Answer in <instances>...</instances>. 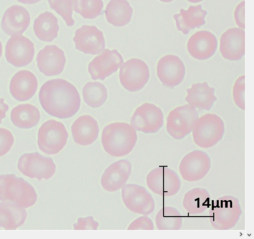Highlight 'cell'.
Wrapping results in <instances>:
<instances>
[{"mask_svg":"<svg viewBox=\"0 0 254 239\" xmlns=\"http://www.w3.org/2000/svg\"><path fill=\"white\" fill-rule=\"evenodd\" d=\"M39 99L48 114L63 119L74 116L81 105V98L77 88L63 79L46 82L41 88Z\"/></svg>","mask_w":254,"mask_h":239,"instance_id":"obj_1","label":"cell"},{"mask_svg":"<svg viewBox=\"0 0 254 239\" xmlns=\"http://www.w3.org/2000/svg\"><path fill=\"white\" fill-rule=\"evenodd\" d=\"M137 141L136 130L129 124L117 122L106 126L102 143L105 151L112 157H121L129 154Z\"/></svg>","mask_w":254,"mask_h":239,"instance_id":"obj_2","label":"cell"},{"mask_svg":"<svg viewBox=\"0 0 254 239\" xmlns=\"http://www.w3.org/2000/svg\"><path fill=\"white\" fill-rule=\"evenodd\" d=\"M38 199L34 187L15 174L0 175V201L25 208L33 206Z\"/></svg>","mask_w":254,"mask_h":239,"instance_id":"obj_3","label":"cell"},{"mask_svg":"<svg viewBox=\"0 0 254 239\" xmlns=\"http://www.w3.org/2000/svg\"><path fill=\"white\" fill-rule=\"evenodd\" d=\"M210 207L209 221L211 226L217 230L234 228L242 214L238 199L231 195L216 199Z\"/></svg>","mask_w":254,"mask_h":239,"instance_id":"obj_4","label":"cell"},{"mask_svg":"<svg viewBox=\"0 0 254 239\" xmlns=\"http://www.w3.org/2000/svg\"><path fill=\"white\" fill-rule=\"evenodd\" d=\"M224 131L220 117L214 114H205L197 120L192 131L194 142L203 149L212 148L222 140Z\"/></svg>","mask_w":254,"mask_h":239,"instance_id":"obj_5","label":"cell"},{"mask_svg":"<svg viewBox=\"0 0 254 239\" xmlns=\"http://www.w3.org/2000/svg\"><path fill=\"white\" fill-rule=\"evenodd\" d=\"M68 133L64 125L55 120L45 122L38 132L40 149L48 155H56L65 146Z\"/></svg>","mask_w":254,"mask_h":239,"instance_id":"obj_6","label":"cell"},{"mask_svg":"<svg viewBox=\"0 0 254 239\" xmlns=\"http://www.w3.org/2000/svg\"><path fill=\"white\" fill-rule=\"evenodd\" d=\"M198 119L197 110L189 104L178 107L167 117V132L174 139L182 140L192 132Z\"/></svg>","mask_w":254,"mask_h":239,"instance_id":"obj_7","label":"cell"},{"mask_svg":"<svg viewBox=\"0 0 254 239\" xmlns=\"http://www.w3.org/2000/svg\"><path fill=\"white\" fill-rule=\"evenodd\" d=\"M18 167L24 175L39 180L50 179L56 171V165L53 159L38 152L22 155L19 160Z\"/></svg>","mask_w":254,"mask_h":239,"instance_id":"obj_8","label":"cell"},{"mask_svg":"<svg viewBox=\"0 0 254 239\" xmlns=\"http://www.w3.org/2000/svg\"><path fill=\"white\" fill-rule=\"evenodd\" d=\"M147 185L154 193L171 197L180 190L181 182L178 174L170 168L160 166L152 170L146 177Z\"/></svg>","mask_w":254,"mask_h":239,"instance_id":"obj_9","label":"cell"},{"mask_svg":"<svg viewBox=\"0 0 254 239\" xmlns=\"http://www.w3.org/2000/svg\"><path fill=\"white\" fill-rule=\"evenodd\" d=\"M119 77L121 84L126 90L136 92L143 88L148 82L149 69L144 61L132 59L121 66Z\"/></svg>","mask_w":254,"mask_h":239,"instance_id":"obj_10","label":"cell"},{"mask_svg":"<svg viewBox=\"0 0 254 239\" xmlns=\"http://www.w3.org/2000/svg\"><path fill=\"white\" fill-rule=\"evenodd\" d=\"M122 198L127 208L133 213L147 216L154 211V200L142 186L135 184L125 185L122 189Z\"/></svg>","mask_w":254,"mask_h":239,"instance_id":"obj_11","label":"cell"},{"mask_svg":"<svg viewBox=\"0 0 254 239\" xmlns=\"http://www.w3.org/2000/svg\"><path fill=\"white\" fill-rule=\"evenodd\" d=\"M211 166V159L208 154L200 150H195L183 158L179 170L184 179L194 182L203 179L209 171Z\"/></svg>","mask_w":254,"mask_h":239,"instance_id":"obj_12","label":"cell"},{"mask_svg":"<svg viewBox=\"0 0 254 239\" xmlns=\"http://www.w3.org/2000/svg\"><path fill=\"white\" fill-rule=\"evenodd\" d=\"M130 123L136 131L145 134L156 133L163 125V113L155 105L146 103L136 109Z\"/></svg>","mask_w":254,"mask_h":239,"instance_id":"obj_13","label":"cell"},{"mask_svg":"<svg viewBox=\"0 0 254 239\" xmlns=\"http://www.w3.org/2000/svg\"><path fill=\"white\" fill-rule=\"evenodd\" d=\"M34 55V43L29 39L22 35L11 37L6 44V60L15 67L27 66L32 62Z\"/></svg>","mask_w":254,"mask_h":239,"instance_id":"obj_14","label":"cell"},{"mask_svg":"<svg viewBox=\"0 0 254 239\" xmlns=\"http://www.w3.org/2000/svg\"><path fill=\"white\" fill-rule=\"evenodd\" d=\"M73 41L76 49L87 55H97L105 50L103 33L94 26L84 25L77 30Z\"/></svg>","mask_w":254,"mask_h":239,"instance_id":"obj_15","label":"cell"},{"mask_svg":"<svg viewBox=\"0 0 254 239\" xmlns=\"http://www.w3.org/2000/svg\"><path fill=\"white\" fill-rule=\"evenodd\" d=\"M157 73L163 85L174 88L183 81L186 69L184 63L178 56L169 55L159 61Z\"/></svg>","mask_w":254,"mask_h":239,"instance_id":"obj_16","label":"cell"},{"mask_svg":"<svg viewBox=\"0 0 254 239\" xmlns=\"http://www.w3.org/2000/svg\"><path fill=\"white\" fill-rule=\"evenodd\" d=\"M123 64V58L117 50L106 49L90 63L88 71L93 80H104L117 72Z\"/></svg>","mask_w":254,"mask_h":239,"instance_id":"obj_17","label":"cell"},{"mask_svg":"<svg viewBox=\"0 0 254 239\" xmlns=\"http://www.w3.org/2000/svg\"><path fill=\"white\" fill-rule=\"evenodd\" d=\"M37 62L42 73L47 77H53L63 72L66 59L62 49L56 45H49L40 51Z\"/></svg>","mask_w":254,"mask_h":239,"instance_id":"obj_18","label":"cell"},{"mask_svg":"<svg viewBox=\"0 0 254 239\" xmlns=\"http://www.w3.org/2000/svg\"><path fill=\"white\" fill-rule=\"evenodd\" d=\"M220 51L223 58L230 61H238L245 54V32L240 28H231L221 36Z\"/></svg>","mask_w":254,"mask_h":239,"instance_id":"obj_19","label":"cell"},{"mask_svg":"<svg viewBox=\"0 0 254 239\" xmlns=\"http://www.w3.org/2000/svg\"><path fill=\"white\" fill-rule=\"evenodd\" d=\"M218 46L216 37L207 31L197 32L189 39L187 50L194 59L199 61L208 60L215 53Z\"/></svg>","mask_w":254,"mask_h":239,"instance_id":"obj_20","label":"cell"},{"mask_svg":"<svg viewBox=\"0 0 254 239\" xmlns=\"http://www.w3.org/2000/svg\"><path fill=\"white\" fill-rule=\"evenodd\" d=\"M131 163L127 159H122L111 164L101 178L103 187L107 191H117L125 185L131 172Z\"/></svg>","mask_w":254,"mask_h":239,"instance_id":"obj_21","label":"cell"},{"mask_svg":"<svg viewBox=\"0 0 254 239\" xmlns=\"http://www.w3.org/2000/svg\"><path fill=\"white\" fill-rule=\"evenodd\" d=\"M31 16L24 7L14 5L4 13L1 22V28L8 35L12 37L22 35L29 28Z\"/></svg>","mask_w":254,"mask_h":239,"instance_id":"obj_22","label":"cell"},{"mask_svg":"<svg viewBox=\"0 0 254 239\" xmlns=\"http://www.w3.org/2000/svg\"><path fill=\"white\" fill-rule=\"evenodd\" d=\"M38 87L36 77L28 71H21L15 74L10 84L11 95L16 100L21 102L31 99Z\"/></svg>","mask_w":254,"mask_h":239,"instance_id":"obj_23","label":"cell"},{"mask_svg":"<svg viewBox=\"0 0 254 239\" xmlns=\"http://www.w3.org/2000/svg\"><path fill=\"white\" fill-rule=\"evenodd\" d=\"M71 131L74 142L86 146L92 144L97 139L99 127L97 121L92 116L83 115L74 122Z\"/></svg>","mask_w":254,"mask_h":239,"instance_id":"obj_24","label":"cell"},{"mask_svg":"<svg viewBox=\"0 0 254 239\" xmlns=\"http://www.w3.org/2000/svg\"><path fill=\"white\" fill-rule=\"evenodd\" d=\"M207 14L201 5L190 6L187 10L181 9L179 14L173 16L177 29L183 34L188 35L191 30L199 28L205 24V17Z\"/></svg>","mask_w":254,"mask_h":239,"instance_id":"obj_25","label":"cell"},{"mask_svg":"<svg viewBox=\"0 0 254 239\" xmlns=\"http://www.w3.org/2000/svg\"><path fill=\"white\" fill-rule=\"evenodd\" d=\"M187 92L186 102L200 110H209L217 100L214 88L210 87L206 82L193 84L190 88L187 90Z\"/></svg>","mask_w":254,"mask_h":239,"instance_id":"obj_26","label":"cell"},{"mask_svg":"<svg viewBox=\"0 0 254 239\" xmlns=\"http://www.w3.org/2000/svg\"><path fill=\"white\" fill-rule=\"evenodd\" d=\"M27 217L25 208L5 202L0 203V227L15 230L23 225Z\"/></svg>","mask_w":254,"mask_h":239,"instance_id":"obj_27","label":"cell"},{"mask_svg":"<svg viewBox=\"0 0 254 239\" xmlns=\"http://www.w3.org/2000/svg\"><path fill=\"white\" fill-rule=\"evenodd\" d=\"M133 12L127 0H111L105 14L108 23L116 27H122L130 22Z\"/></svg>","mask_w":254,"mask_h":239,"instance_id":"obj_28","label":"cell"},{"mask_svg":"<svg viewBox=\"0 0 254 239\" xmlns=\"http://www.w3.org/2000/svg\"><path fill=\"white\" fill-rule=\"evenodd\" d=\"M34 30L40 40L52 42L58 36L60 31L58 19L50 12H44L35 20Z\"/></svg>","mask_w":254,"mask_h":239,"instance_id":"obj_29","label":"cell"},{"mask_svg":"<svg viewBox=\"0 0 254 239\" xmlns=\"http://www.w3.org/2000/svg\"><path fill=\"white\" fill-rule=\"evenodd\" d=\"M183 205L190 215L200 214L204 212L211 205L210 194L205 188H193L185 194Z\"/></svg>","mask_w":254,"mask_h":239,"instance_id":"obj_30","label":"cell"},{"mask_svg":"<svg viewBox=\"0 0 254 239\" xmlns=\"http://www.w3.org/2000/svg\"><path fill=\"white\" fill-rule=\"evenodd\" d=\"M13 124L20 129H31L37 126L41 119L38 108L30 104L20 105L15 107L11 113Z\"/></svg>","mask_w":254,"mask_h":239,"instance_id":"obj_31","label":"cell"},{"mask_svg":"<svg viewBox=\"0 0 254 239\" xmlns=\"http://www.w3.org/2000/svg\"><path fill=\"white\" fill-rule=\"evenodd\" d=\"M156 225L159 230H179L183 225V218L175 208L166 206L158 212L155 218Z\"/></svg>","mask_w":254,"mask_h":239,"instance_id":"obj_32","label":"cell"},{"mask_svg":"<svg viewBox=\"0 0 254 239\" xmlns=\"http://www.w3.org/2000/svg\"><path fill=\"white\" fill-rule=\"evenodd\" d=\"M83 96L85 103L92 108H99L106 101L108 91L106 86L98 82H90L83 88Z\"/></svg>","mask_w":254,"mask_h":239,"instance_id":"obj_33","label":"cell"},{"mask_svg":"<svg viewBox=\"0 0 254 239\" xmlns=\"http://www.w3.org/2000/svg\"><path fill=\"white\" fill-rule=\"evenodd\" d=\"M73 7L84 19L92 20L101 15L104 3L102 0H73Z\"/></svg>","mask_w":254,"mask_h":239,"instance_id":"obj_34","label":"cell"},{"mask_svg":"<svg viewBox=\"0 0 254 239\" xmlns=\"http://www.w3.org/2000/svg\"><path fill=\"white\" fill-rule=\"evenodd\" d=\"M73 0H48L51 8L61 15L68 27L74 26L72 18Z\"/></svg>","mask_w":254,"mask_h":239,"instance_id":"obj_35","label":"cell"},{"mask_svg":"<svg viewBox=\"0 0 254 239\" xmlns=\"http://www.w3.org/2000/svg\"><path fill=\"white\" fill-rule=\"evenodd\" d=\"M245 76L239 77L235 81L233 89V99L235 104L244 111L245 109Z\"/></svg>","mask_w":254,"mask_h":239,"instance_id":"obj_36","label":"cell"},{"mask_svg":"<svg viewBox=\"0 0 254 239\" xmlns=\"http://www.w3.org/2000/svg\"><path fill=\"white\" fill-rule=\"evenodd\" d=\"M14 143L12 133L5 128H0V157L7 154Z\"/></svg>","mask_w":254,"mask_h":239,"instance_id":"obj_37","label":"cell"},{"mask_svg":"<svg viewBox=\"0 0 254 239\" xmlns=\"http://www.w3.org/2000/svg\"><path fill=\"white\" fill-rule=\"evenodd\" d=\"M153 223L151 219L146 216H141L134 220L129 225L128 230H153Z\"/></svg>","mask_w":254,"mask_h":239,"instance_id":"obj_38","label":"cell"},{"mask_svg":"<svg viewBox=\"0 0 254 239\" xmlns=\"http://www.w3.org/2000/svg\"><path fill=\"white\" fill-rule=\"evenodd\" d=\"M99 223L93 216L79 218L76 223L73 225L75 230H97Z\"/></svg>","mask_w":254,"mask_h":239,"instance_id":"obj_39","label":"cell"},{"mask_svg":"<svg viewBox=\"0 0 254 239\" xmlns=\"http://www.w3.org/2000/svg\"><path fill=\"white\" fill-rule=\"evenodd\" d=\"M245 1H243L239 3L235 8L234 11V19L238 27L240 29H245Z\"/></svg>","mask_w":254,"mask_h":239,"instance_id":"obj_40","label":"cell"},{"mask_svg":"<svg viewBox=\"0 0 254 239\" xmlns=\"http://www.w3.org/2000/svg\"><path fill=\"white\" fill-rule=\"evenodd\" d=\"M9 109V106L5 103L4 99L0 98V124H2V120L6 118Z\"/></svg>","mask_w":254,"mask_h":239,"instance_id":"obj_41","label":"cell"},{"mask_svg":"<svg viewBox=\"0 0 254 239\" xmlns=\"http://www.w3.org/2000/svg\"><path fill=\"white\" fill-rule=\"evenodd\" d=\"M17 1L22 4L31 5L36 4L42 0H17Z\"/></svg>","mask_w":254,"mask_h":239,"instance_id":"obj_42","label":"cell"},{"mask_svg":"<svg viewBox=\"0 0 254 239\" xmlns=\"http://www.w3.org/2000/svg\"><path fill=\"white\" fill-rule=\"evenodd\" d=\"M189 2L192 3H198L203 1V0H187Z\"/></svg>","mask_w":254,"mask_h":239,"instance_id":"obj_43","label":"cell"},{"mask_svg":"<svg viewBox=\"0 0 254 239\" xmlns=\"http://www.w3.org/2000/svg\"><path fill=\"white\" fill-rule=\"evenodd\" d=\"M2 44L1 41H0V58H1L2 55Z\"/></svg>","mask_w":254,"mask_h":239,"instance_id":"obj_44","label":"cell"},{"mask_svg":"<svg viewBox=\"0 0 254 239\" xmlns=\"http://www.w3.org/2000/svg\"><path fill=\"white\" fill-rule=\"evenodd\" d=\"M159 1L164 3H170L174 1V0H159Z\"/></svg>","mask_w":254,"mask_h":239,"instance_id":"obj_45","label":"cell"}]
</instances>
